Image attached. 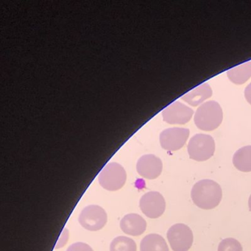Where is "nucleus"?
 Returning <instances> with one entry per match:
<instances>
[{
	"label": "nucleus",
	"mask_w": 251,
	"mask_h": 251,
	"mask_svg": "<svg viewBox=\"0 0 251 251\" xmlns=\"http://www.w3.org/2000/svg\"><path fill=\"white\" fill-rule=\"evenodd\" d=\"M191 196L197 206L209 210L215 208L221 202L223 192L217 182L205 179L194 185Z\"/></svg>",
	"instance_id": "nucleus-1"
},
{
	"label": "nucleus",
	"mask_w": 251,
	"mask_h": 251,
	"mask_svg": "<svg viewBox=\"0 0 251 251\" xmlns=\"http://www.w3.org/2000/svg\"><path fill=\"white\" fill-rule=\"evenodd\" d=\"M223 109L215 101L202 104L195 114V125L204 131H211L219 127L223 122Z\"/></svg>",
	"instance_id": "nucleus-2"
},
{
	"label": "nucleus",
	"mask_w": 251,
	"mask_h": 251,
	"mask_svg": "<svg viewBox=\"0 0 251 251\" xmlns=\"http://www.w3.org/2000/svg\"><path fill=\"white\" fill-rule=\"evenodd\" d=\"M126 179L127 174L124 167L115 162L105 165L98 176L100 186L111 192L121 189L126 183Z\"/></svg>",
	"instance_id": "nucleus-3"
},
{
	"label": "nucleus",
	"mask_w": 251,
	"mask_h": 251,
	"mask_svg": "<svg viewBox=\"0 0 251 251\" xmlns=\"http://www.w3.org/2000/svg\"><path fill=\"white\" fill-rule=\"evenodd\" d=\"M215 151V142L209 135L198 133L189 141L188 153L192 159L204 161L209 159Z\"/></svg>",
	"instance_id": "nucleus-4"
},
{
	"label": "nucleus",
	"mask_w": 251,
	"mask_h": 251,
	"mask_svg": "<svg viewBox=\"0 0 251 251\" xmlns=\"http://www.w3.org/2000/svg\"><path fill=\"white\" fill-rule=\"evenodd\" d=\"M167 236L173 251H188L193 243L192 230L183 223H177L172 226Z\"/></svg>",
	"instance_id": "nucleus-5"
},
{
	"label": "nucleus",
	"mask_w": 251,
	"mask_h": 251,
	"mask_svg": "<svg viewBox=\"0 0 251 251\" xmlns=\"http://www.w3.org/2000/svg\"><path fill=\"white\" fill-rule=\"evenodd\" d=\"M107 217L105 210L97 205L86 206L79 216V223L82 227L90 231L101 230L106 225Z\"/></svg>",
	"instance_id": "nucleus-6"
},
{
	"label": "nucleus",
	"mask_w": 251,
	"mask_h": 251,
	"mask_svg": "<svg viewBox=\"0 0 251 251\" xmlns=\"http://www.w3.org/2000/svg\"><path fill=\"white\" fill-rule=\"evenodd\" d=\"M139 206L147 217L151 219L158 218L165 211V200L159 192H148L141 198Z\"/></svg>",
	"instance_id": "nucleus-7"
},
{
	"label": "nucleus",
	"mask_w": 251,
	"mask_h": 251,
	"mask_svg": "<svg viewBox=\"0 0 251 251\" xmlns=\"http://www.w3.org/2000/svg\"><path fill=\"white\" fill-rule=\"evenodd\" d=\"M189 136V130L183 127L166 129L160 135V143L166 151H176L181 149Z\"/></svg>",
	"instance_id": "nucleus-8"
},
{
	"label": "nucleus",
	"mask_w": 251,
	"mask_h": 251,
	"mask_svg": "<svg viewBox=\"0 0 251 251\" xmlns=\"http://www.w3.org/2000/svg\"><path fill=\"white\" fill-rule=\"evenodd\" d=\"M194 111L182 102L176 101L170 104L162 112L163 120L171 125H184L190 121Z\"/></svg>",
	"instance_id": "nucleus-9"
},
{
	"label": "nucleus",
	"mask_w": 251,
	"mask_h": 251,
	"mask_svg": "<svg viewBox=\"0 0 251 251\" xmlns=\"http://www.w3.org/2000/svg\"><path fill=\"white\" fill-rule=\"evenodd\" d=\"M162 161L152 154L141 157L136 164V170L142 177L149 180L157 178L162 172Z\"/></svg>",
	"instance_id": "nucleus-10"
},
{
	"label": "nucleus",
	"mask_w": 251,
	"mask_h": 251,
	"mask_svg": "<svg viewBox=\"0 0 251 251\" xmlns=\"http://www.w3.org/2000/svg\"><path fill=\"white\" fill-rule=\"evenodd\" d=\"M120 227L126 234L139 236L146 230L147 223L142 216L137 214H129L122 219Z\"/></svg>",
	"instance_id": "nucleus-11"
},
{
	"label": "nucleus",
	"mask_w": 251,
	"mask_h": 251,
	"mask_svg": "<svg viewBox=\"0 0 251 251\" xmlns=\"http://www.w3.org/2000/svg\"><path fill=\"white\" fill-rule=\"evenodd\" d=\"M212 96V89L208 83L200 85L182 97V100L192 106L196 107Z\"/></svg>",
	"instance_id": "nucleus-12"
},
{
	"label": "nucleus",
	"mask_w": 251,
	"mask_h": 251,
	"mask_svg": "<svg viewBox=\"0 0 251 251\" xmlns=\"http://www.w3.org/2000/svg\"><path fill=\"white\" fill-rule=\"evenodd\" d=\"M229 80L236 85H242L251 77V61L244 63L237 67L230 69L227 73Z\"/></svg>",
	"instance_id": "nucleus-13"
},
{
	"label": "nucleus",
	"mask_w": 251,
	"mask_h": 251,
	"mask_svg": "<svg viewBox=\"0 0 251 251\" xmlns=\"http://www.w3.org/2000/svg\"><path fill=\"white\" fill-rule=\"evenodd\" d=\"M141 251H169L165 239L158 234L152 233L145 236L141 242Z\"/></svg>",
	"instance_id": "nucleus-14"
},
{
	"label": "nucleus",
	"mask_w": 251,
	"mask_h": 251,
	"mask_svg": "<svg viewBox=\"0 0 251 251\" xmlns=\"http://www.w3.org/2000/svg\"><path fill=\"white\" fill-rule=\"evenodd\" d=\"M233 164L241 172H251V145L243 147L235 152Z\"/></svg>",
	"instance_id": "nucleus-15"
},
{
	"label": "nucleus",
	"mask_w": 251,
	"mask_h": 251,
	"mask_svg": "<svg viewBox=\"0 0 251 251\" xmlns=\"http://www.w3.org/2000/svg\"><path fill=\"white\" fill-rule=\"evenodd\" d=\"M110 251H136V242L127 236H118L111 242Z\"/></svg>",
	"instance_id": "nucleus-16"
},
{
	"label": "nucleus",
	"mask_w": 251,
	"mask_h": 251,
	"mask_svg": "<svg viewBox=\"0 0 251 251\" xmlns=\"http://www.w3.org/2000/svg\"><path fill=\"white\" fill-rule=\"evenodd\" d=\"M218 251H243L240 242L233 238H227L221 241Z\"/></svg>",
	"instance_id": "nucleus-17"
},
{
	"label": "nucleus",
	"mask_w": 251,
	"mask_h": 251,
	"mask_svg": "<svg viewBox=\"0 0 251 251\" xmlns=\"http://www.w3.org/2000/svg\"><path fill=\"white\" fill-rule=\"evenodd\" d=\"M67 251H93V250L87 244L83 242H76L70 245Z\"/></svg>",
	"instance_id": "nucleus-18"
},
{
	"label": "nucleus",
	"mask_w": 251,
	"mask_h": 251,
	"mask_svg": "<svg viewBox=\"0 0 251 251\" xmlns=\"http://www.w3.org/2000/svg\"><path fill=\"white\" fill-rule=\"evenodd\" d=\"M68 238L69 230L67 228H64L63 230L61 236H60L59 239H58V242L56 243V245H55V248H60L64 247L66 243H67V241H68Z\"/></svg>",
	"instance_id": "nucleus-19"
},
{
	"label": "nucleus",
	"mask_w": 251,
	"mask_h": 251,
	"mask_svg": "<svg viewBox=\"0 0 251 251\" xmlns=\"http://www.w3.org/2000/svg\"><path fill=\"white\" fill-rule=\"evenodd\" d=\"M245 97L246 100L251 105V83L245 89Z\"/></svg>",
	"instance_id": "nucleus-20"
},
{
	"label": "nucleus",
	"mask_w": 251,
	"mask_h": 251,
	"mask_svg": "<svg viewBox=\"0 0 251 251\" xmlns=\"http://www.w3.org/2000/svg\"><path fill=\"white\" fill-rule=\"evenodd\" d=\"M248 205H249L250 211H251V195L250 196L249 201H248Z\"/></svg>",
	"instance_id": "nucleus-21"
}]
</instances>
